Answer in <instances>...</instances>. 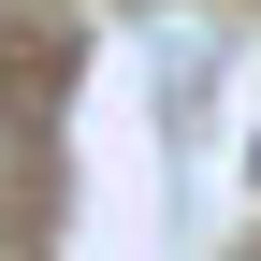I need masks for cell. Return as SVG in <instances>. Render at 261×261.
I'll return each mask as SVG.
<instances>
[]
</instances>
